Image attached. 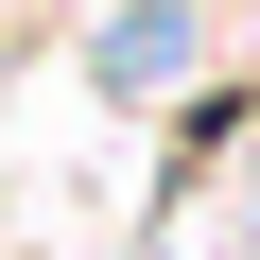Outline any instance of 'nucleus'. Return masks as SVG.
Here are the masks:
<instances>
[{
	"mask_svg": "<svg viewBox=\"0 0 260 260\" xmlns=\"http://www.w3.org/2000/svg\"><path fill=\"white\" fill-rule=\"evenodd\" d=\"M104 70H121V87H174V70H191V18H174V0H139V18L104 35Z\"/></svg>",
	"mask_w": 260,
	"mask_h": 260,
	"instance_id": "f257e3e1",
	"label": "nucleus"
}]
</instances>
